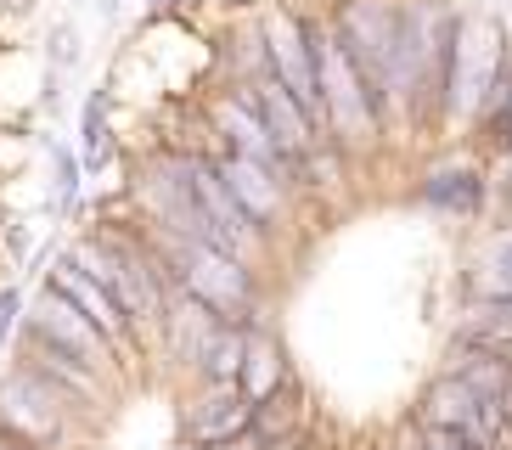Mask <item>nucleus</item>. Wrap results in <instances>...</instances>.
<instances>
[{"label":"nucleus","instance_id":"4","mask_svg":"<svg viewBox=\"0 0 512 450\" xmlns=\"http://www.w3.org/2000/svg\"><path fill=\"white\" fill-rule=\"evenodd\" d=\"M214 130L226 135V152H231V158L265 164L271 175H282V169H287L282 147L271 141V130H265V119H259L254 90H248V85H242L237 96H226V102H214Z\"/></svg>","mask_w":512,"mask_h":450},{"label":"nucleus","instance_id":"11","mask_svg":"<svg viewBox=\"0 0 512 450\" xmlns=\"http://www.w3.org/2000/svg\"><path fill=\"white\" fill-rule=\"evenodd\" d=\"M479 405H484V400L467 389L462 377L445 372V377H434V383L422 389V400H417V428H456V434H462Z\"/></svg>","mask_w":512,"mask_h":450},{"label":"nucleus","instance_id":"14","mask_svg":"<svg viewBox=\"0 0 512 450\" xmlns=\"http://www.w3.org/2000/svg\"><path fill=\"white\" fill-rule=\"evenodd\" d=\"M220 450H259V439L248 434V439H231V445H220Z\"/></svg>","mask_w":512,"mask_h":450},{"label":"nucleus","instance_id":"2","mask_svg":"<svg viewBox=\"0 0 512 450\" xmlns=\"http://www.w3.org/2000/svg\"><path fill=\"white\" fill-rule=\"evenodd\" d=\"M62 405L68 400L57 389L17 366L12 377H0V439L12 450H51L62 439Z\"/></svg>","mask_w":512,"mask_h":450},{"label":"nucleus","instance_id":"17","mask_svg":"<svg viewBox=\"0 0 512 450\" xmlns=\"http://www.w3.org/2000/svg\"><path fill=\"white\" fill-rule=\"evenodd\" d=\"M507 434H512V422H507Z\"/></svg>","mask_w":512,"mask_h":450},{"label":"nucleus","instance_id":"5","mask_svg":"<svg viewBox=\"0 0 512 450\" xmlns=\"http://www.w3.org/2000/svg\"><path fill=\"white\" fill-rule=\"evenodd\" d=\"M248 428H254V400H248L237 383H226V389H209L192 405V417H186V445L220 450V445H231V439H248Z\"/></svg>","mask_w":512,"mask_h":450},{"label":"nucleus","instance_id":"12","mask_svg":"<svg viewBox=\"0 0 512 450\" xmlns=\"http://www.w3.org/2000/svg\"><path fill=\"white\" fill-rule=\"evenodd\" d=\"M451 377H462L484 405H501L512 394V360L501 355V349H473L467 344L462 355L451 360Z\"/></svg>","mask_w":512,"mask_h":450},{"label":"nucleus","instance_id":"1","mask_svg":"<svg viewBox=\"0 0 512 450\" xmlns=\"http://www.w3.org/2000/svg\"><path fill=\"white\" fill-rule=\"evenodd\" d=\"M310 57H316V85H321V113H327V135L338 141H366L377 130V90L361 79V68L349 62V51L332 40V29H310Z\"/></svg>","mask_w":512,"mask_h":450},{"label":"nucleus","instance_id":"15","mask_svg":"<svg viewBox=\"0 0 512 450\" xmlns=\"http://www.w3.org/2000/svg\"><path fill=\"white\" fill-rule=\"evenodd\" d=\"M501 411H507V422H512V394H507V400H501Z\"/></svg>","mask_w":512,"mask_h":450},{"label":"nucleus","instance_id":"10","mask_svg":"<svg viewBox=\"0 0 512 450\" xmlns=\"http://www.w3.org/2000/svg\"><path fill=\"white\" fill-rule=\"evenodd\" d=\"M237 389L248 394L254 405L276 400V394L287 389V355H282V344H276L271 332H248V355H242Z\"/></svg>","mask_w":512,"mask_h":450},{"label":"nucleus","instance_id":"3","mask_svg":"<svg viewBox=\"0 0 512 450\" xmlns=\"http://www.w3.org/2000/svg\"><path fill=\"white\" fill-rule=\"evenodd\" d=\"M29 332H34V338H46V344H57L62 355H74L85 372H96V377L113 372V344H107L102 332H96L74 304L62 299V293H51V287L29 304Z\"/></svg>","mask_w":512,"mask_h":450},{"label":"nucleus","instance_id":"18","mask_svg":"<svg viewBox=\"0 0 512 450\" xmlns=\"http://www.w3.org/2000/svg\"><path fill=\"white\" fill-rule=\"evenodd\" d=\"M6 450H12V445H6Z\"/></svg>","mask_w":512,"mask_h":450},{"label":"nucleus","instance_id":"16","mask_svg":"<svg viewBox=\"0 0 512 450\" xmlns=\"http://www.w3.org/2000/svg\"><path fill=\"white\" fill-rule=\"evenodd\" d=\"M175 450H197V445H186V439H181V445H175Z\"/></svg>","mask_w":512,"mask_h":450},{"label":"nucleus","instance_id":"7","mask_svg":"<svg viewBox=\"0 0 512 450\" xmlns=\"http://www.w3.org/2000/svg\"><path fill=\"white\" fill-rule=\"evenodd\" d=\"M214 169L226 180V192L237 197V209L254 220V231H265L282 214V175H271L265 164H248V158H231V152H220Z\"/></svg>","mask_w":512,"mask_h":450},{"label":"nucleus","instance_id":"6","mask_svg":"<svg viewBox=\"0 0 512 450\" xmlns=\"http://www.w3.org/2000/svg\"><path fill=\"white\" fill-rule=\"evenodd\" d=\"M51 293H62V299L74 304V310L85 315V321H91V327L102 332V338H107L113 349H130V344H136V327L124 321V310H119L113 299H107V293H102V287H96L79 265L57 259V265H51Z\"/></svg>","mask_w":512,"mask_h":450},{"label":"nucleus","instance_id":"13","mask_svg":"<svg viewBox=\"0 0 512 450\" xmlns=\"http://www.w3.org/2000/svg\"><path fill=\"white\" fill-rule=\"evenodd\" d=\"M242 355H248V332H242V327H220L209 338V349H203V360H197V372H203L209 389H226V383H237V377H242Z\"/></svg>","mask_w":512,"mask_h":450},{"label":"nucleus","instance_id":"8","mask_svg":"<svg viewBox=\"0 0 512 450\" xmlns=\"http://www.w3.org/2000/svg\"><path fill=\"white\" fill-rule=\"evenodd\" d=\"M23 372H34L46 389H57L62 400H96V394H102V377L85 372L74 355H62L57 344L34 338V332H23Z\"/></svg>","mask_w":512,"mask_h":450},{"label":"nucleus","instance_id":"9","mask_svg":"<svg viewBox=\"0 0 512 450\" xmlns=\"http://www.w3.org/2000/svg\"><path fill=\"white\" fill-rule=\"evenodd\" d=\"M226 327L214 310H203V304L192 299V293H169V304H164V332H169V349H175V360L181 366H197L203 360V349H209V338Z\"/></svg>","mask_w":512,"mask_h":450}]
</instances>
